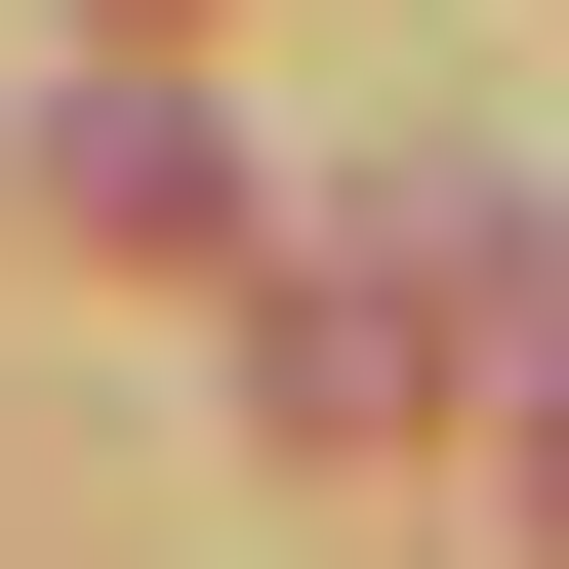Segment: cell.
I'll return each mask as SVG.
<instances>
[{"label":"cell","mask_w":569,"mask_h":569,"mask_svg":"<svg viewBox=\"0 0 569 569\" xmlns=\"http://www.w3.org/2000/svg\"><path fill=\"white\" fill-rule=\"evenodd\" d=\"M529 529H569V326H529Z\"/></svg>","instance_id":"cell-1"}]
</instances>
